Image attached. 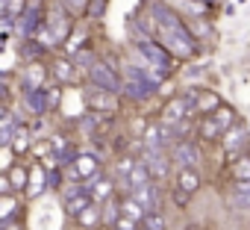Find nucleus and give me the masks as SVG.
I'll return each mask as SVG.
<instances>
[{"instance_id":"28","label":"nucleus","mask_w":250,"mask_h":230,"mask_svg":"<svg viewBox=\"0 0 250 230\" xmlns=\"http://www.w3.org/2000/svg\"><path fill=\"white\" fill-rule=\"evenodd\" d=\"M136 230H147V227H142V224H139V227H136Z\"/></svg>"},{"instance_id":"22","label":"nucleus","mask_w":250,"mask_h":230,"mask_svg":"<svg viewBox=\"0 0 250 230\" xmlns=\"http://www.w3.org/2000/svg\"><path fill=\"white\" fill-rule=\"evenodd\" d=\"M44 92H47V94H44V103H47L50 109H56V106H59V100H62V92H59L56 86H50V89L44 86Z\"/></svg>"},{"instance_id":"3","label":"nucleus","mask_w":250,"mask_h":230,"mask_svg":"<svg viewBox=\"0 0 250 230\" xmlns=\"http://www.w3.org/2000/svg\"><path fill=\"white\" fill-rule=\"evenodd\" d=\"M221 103H224V100L218 97V92L197 89V92L191 94V109H194V115H212V112H215Z\"/></svg>"},{"instance_id":"24","label":"nucleus","mask_w":250,"mask_h":230,"mask_svg":"<svg viewBox=\"0 0 250 230\" xmlns=\"http://www.w3.org/2000/svg\"><path fill=\"white\" fill-rule=\"evenodd\" d=\"M136 227H139V221H133V218H127V215H121L118 224H115L112 230H136Z\"/></svg>"},{"instance_id":"20","label":"nucleus","mask_w":250,"mask_h":230,"mask_svg":"<svg viewBox=\"0 0 250 230\" xmlns=\"http://www.w3.org/2000/svg\"><path fill=\"white\" fill-rule=\"evenodd\" d=\"M50 154H53V142H50V139H39V142L33 145V157H36V160H47Z\"/></svg>"},{"instance_id":"23","label":"nucleus","mask_w":250,"mask_h":230,"mask_svg":"<svg viewBox=\"0 0 250 230\" xmlns=\"http://www.w3.org/2000/svg\"><path fill=\"white\" fill-rule=\"evenodd\" d=\"M136 168V160H130V157H121L118 160V174H130Z\"/></svg>"},{"instance_id":"10","label":"nucleus","mask_w":250,"mask_h":230,"mask_svg":"<svg viewBox=\"0 0 250 230\" xmlns=\"http://www.w3.org/2000/svg\"><path fill=\"white\" fill-rule=\"evenodd\" d=\"M6 174H9V183H12L15 192H27V186H30V168L24 162H15Z\"/></svg>"},{"instance_id":"12","label":"nucleus","mask_w":250,"mask_h":230,"mask_svg":"<svg viewBox=\"0 0 250 230\" xmlns=\"http://www.w3.org/2000/svg\"><path fill=\"white\" fill-rule=\"evenodd\" d=\"M47 74H50V71H47L44 65H39V62H33V65L24 68V80H27L33 89H44V86H47Z\"/></svg>"},{"instance_id":"18","label":"nucleus","mask_w":250,"mask_h":230,"mask_svg":"<svg viewBox=\"0 0 250 230\" xmlns=\"http://www.w3.org/2000/svg\"><path fill=\"white\" fill-rule=\"evenodd\" d=\"M42 168H44L42 162H39L36 168H30V186H27V192H24L27 198H36V195L42 192V186H39V183H42Z\"/></svg>"},{"instance_id":"7","label":"nucleus","mask_w":250,"mask_h":230,"mask_svg":"<svg viewBox=\"0 0 250 230\" xmlns=\"http://www.w3.org/2000/svg\"><path fill=\"white\" fill-rule=\"evenodd\" d=\"M50 77H53L56 83H74V80H77L74 62H71V59H65V56L53 59V65H50Z\"/></svg>"},{"instance_id":"16","label":"nucleus","mask_w":250,"mask_h":230,"mask_svg":"<svg viewBox=\"0 0 250 230\" xmlns=\"http://www.w3.org/2000/svg\"><path fill=\"white\" fill-rule=\"evenodd\" d=\"M88 204H91V195H88V192H80V195H74V198H68V201H65V209H68V215H74V218H77Z\"/></svg>"},{"instance_id":"26","label":"nucleus","mask_w":250,"mask_h":230,"mask_svg":"<svg viewBox=\"0 0 250 230\" xmlns=\"http://www.w3.org/2000/svg\"><path fill=\"white\" fill-rule=\"evenodd\" d=\"M188 198H191V195H186V192H180V189H174V201H177L180 207H186V204H188Z\"/></svg>"},{"instance_id":"14","label":"nucleus","mask_w":250,"mask_h":230,"mask_svg":"<svg viewBox=\"0 0 250 230\" xmlns=\"http://www.w3.org/2000/svg\"><path fill=\"white\" fill-rule=\"evenodd\" d=\"M212 118H215V121H218V127L227 133V130H232V127H235V109H232V106H227V103H221V106L212 112Z\"/></svg>"},{"instance_id":"8","label":"nucleus","mask_w":250,"mask_h":230,"mask_svg":"<svg viewBox=\"0 0 250 230\" xmlns=\"http://www.w3.org/2000/svg\"><path fill=\"white\" fill-rule=\"evenodd\" d=\"M174 189H180V192H186V195H194V192L200 189V174H197L194 168H180Z\"/></svg>"},{"instance_id":"5","label":"nucleus","mask_w":250,"mask_h":230,"mask_svg":"<svg viewBox=\"0 0 250 230\" xmlns=\"http://www.w3.org/2000/svg\"><path fill=\"white\" fill-rule=\"evenodd\" d=\"M74 221H77V227H80V230H97V227L103 224V209H100V204H94V201H91V204H88V207L74 218Z\"/></svg>"},{"instance_id":"9","label":"nucleus","mask_w":250,"mask_h":230,"mask_svg":"<svg viewBox=\"0 0 250 230\" xmlns=\"http://www.w3.org/2000/svg\"><path fill=\"white\" fill-rule=\"evenodd\" d=\"M36 142H33V136H30V130L27 127H15V133H12V142H9V148L18 154V157H24V154H30V148H33Z\"/></svg>"},{"instance_id":"27","label":"nucleus","mask_w":250,"mask_h":230,"mask_svg":"<svg viewBox=\"0 0 250 230\" xmlns=\"http://www.w3.org/2000/svg\"><path fill=\"white\" fill-rule=\"evenodd\" d=\"M3 230H24V224L15 218V221H6V224H3Z\"/></svg>"},{"instance_id":"25","label":"nucleus","mask_w":250,"mask_h":230,"mask_svg":"<svg viewBox=\"0 0 250 230\" xmlns=\"http://www.w3.org/2000/svg\"><path fill=\"white\" fill-rule=\"evenodd\" d=\"M145 145H156L159 142V124H153V127H147V133H145V139H142Z\"/></svg>"},{"instance_id":"15","label":"nucleus","mask_w":250,"mask_h":230,"mask_svg":"<svg viewBox=\"0 0 250 230\" xmlns=\"http://www.w3.org/2000/svg\"><path fill=\"white\" fill-rule=\"evenodd\" d=\"M85 192L91 195V201H94V204L109 201V198H112V180H106V177H103V180H97L94 186H85Z\"/></svg>"},{"instance_id":"21","label":"nucleus","mask_w":250,"mask_h":230,"mask_svg":"<svg viewBox=\"0 0 250 230\" xmlns=\"http://www.w3.org/2000/svg\"><path fill=\"white\" fill-rule=\"evenodd\" d=\"M27 9V0H3V12H6V18H15V15H21Z\"/></svg>"},{"instance_id":"6","label":"nucleus","mask_w":250,"mask_h":230,"mask_svg":"<svg viewBox=\"0 0 250 230\" xmlns=\"http://www.w3.org/2000/svg\"><path fill=\"white\" fill-rule=\"evenodd\" d=\"M97 171H100V160H97V157H91V154H80V157L74 160V174H77V177L91 180Z\"/></svg>"},{"instance_id":"19","label":"nucleus","mask_w":250,"mask_h":230,"mask_svg":"<svg viewBox=\"0 0 250 230\" xmlns=\"http://www.w3.org/2000/svg\"><path fill=\"white\" fill-rule=\"evenodd\" d=\"M142 227H147V230H165L168 224H165V215H162V212H156V209H147V215H145Z\"/></svg>"},{"instance_id":"11","label":"nucleus","mask_w":250,"mask_h":230,"mask_svg":"<svg viewBox=\"0 0 250 230\" xmlns=\"http://www.w3.org/2000/svg\"><path fill=\"white\" fill-rule=\"evenodd\" d=\"M121 212L127 215V218H133V221H139V224H142V221H145V215H147V207L130 195V198H124V201H121Z\"/></svg>"},{"instance_id":"13","label":"nucleus","mask_w":250,"mask_h":230,"mask_svg":"<svg viewBox=\"0 0 250 230\" xmlns=\"http://www.w3.org/2000/svg\"><path fill=\"white\" fill-rule=\"evenodd\" d=\"M18 207H21V198L18 195H0V221H15L18 215Z\"/></svg>"},{"instance_id":"1","label":"nucleus","mask_w":250,"mask_h":230,"mask_svg":"<svg viewBox=\"0 0 250 230\" xmlns=\"http://www.w3.org/2000/svg\"><path fill=\"white\" fill-rule=\"evenodd\" d=\"M188 112L194 115L191 97H188V94H174V97H168L165 106L159 109V124H162V127H177V124H183V121L188 118Z\"/></svg>"},{"instance_id":"4","label":"nucleus","mask_w":250,"mask_h":230,"mask_svg":"<svg viewBox=\"0 0 250 230\" xmlns=\"http://www.w3.org/2000/svg\"><path fill=\"white\" fill-rule=\"evenodd\" d=\"M194 118H197V139L200 142H215V139H221L224 136V130L218 127V121L212 118V115H194Z\"/></svg>"},{"instance_id":"2","label":"nucleus","mask_w":250,"mask_h":230,"mask_svg":"<svg viewBox=\"0 0 250 230\" xmlns=\"http://www.w3.org/2000/svg\"><path fill=\"white\" fill-rule=\"evenodd\" d=\"M85 103H88L94 112H100V115H109V112L118 109V97H115L109 89H100V86H94V89L85 92Z\"/></svg>"},{"instance_id":"17","label":"nucleus","mask_w":250,"mask_h":230,"mask_svg":"<svg viewBox=\"0 0 250 230\" xmlns=\"http://www.w3.org/2000/svg\"><path fill=\"white\" fill-rule=\"evenodd\" d=\"M232 180H235V183L250 180V154H247V157H238V160L232 162Z\"/></svg>"}]
</instances>
